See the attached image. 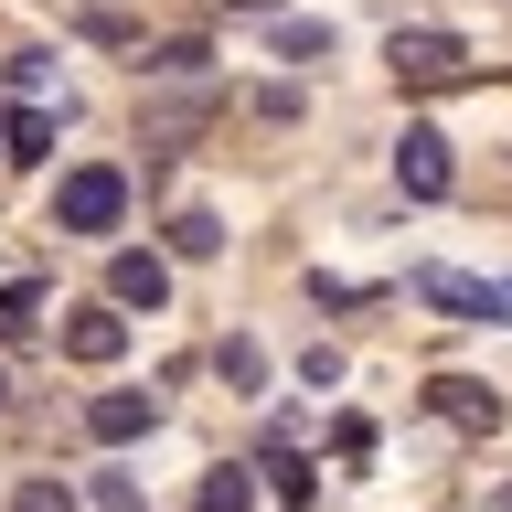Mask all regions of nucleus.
Instances as JSON below:
<instances>
[{
	"mask_svg": "<svg viewBox=\"0 0 512 512\" xmlns=\"http://www.w3.org/2000/svg\"><path fill=\"white\" fill-rule=\"evenodd\" d=\"M118 214H128V171H107V160H86V171L54 182V224L64 235H118Z\"/></svg>",
	"mask_w": 512,
	"mask_h": 512,
	"instance_id": "1",
	"label": "nucleus"
},
{
	"mask_svg": "<svg viewBox=\"0 0 512 512\" xmlns=\"http://www.w3.org/2000/svg\"><path fill=\"white\" fill-rule=\"evenodd\" d=\"M384 64H395V86H459V75H470V43L438 32V22H395Z\"/></svg>",
	"mask_w": 512,
	"mask_h": 512,
	"instance_id": "2",
	"label": "nucleus"
},
{
	"mask_svg": "<svg viewBox=\"0 0 512 512\" xmlns=\"http://www.w3.org/2000/svg\"><path fill=\"white\" fill-rule=\"evenodd\" d=\"M416 299H427V310H448V320H502V288L491 278H459V267H416Z\"/></svg>",
	"mask_w": 512,
	"mask_h": 512,
	"instance_id": "3",
	"label": "nucleus"
},
{
	"mask_svg": "<svg viewBox=\"0 0 512 512\" xmlns=\"http://www.w3.org/2000/svg\"><path fill=\"white\" fill-rule=\"evenodd\" d=\"M86 427H96V448H139V438L160 427V395H139V384H107V395L86 406Z\"/></svg>",
	"mask_w": 512,
	"mask_h": 512,
	"instance_id": "4",
	"label": "nucleus"
},
{
	"mask_svg": "<svg viewBox=\"0 0 512 512\" xmlns=\"http://www.w3.org/2000/svg\"><path fill=\"white\" fill-rule=\"evenodd\" d=\"M427 416H438V427H502V395H491V384L480 374H427Z\"/></svg>",
	"mask_w": 512,
	"mask_h": 512,
	"instance_id": "5",
	"label": "nucleus"
},
{
	"mask_svg": "<svg viewBox=\"0 0 512 512\" xmlns=\"http://www.w3.org/2000/svg\"><path fill=\"white\" fill-rule=\"evenodd\" d=\"M171 299V267H160L150 246H118L107 256V310H160Z\"/></svg>",
	"mask_w": 512,
	"mask_h": 512,
	"instance_id": "6",
	"label": "nucleus"
},
{
	"mask_svg": "<svg viewBox=\"0 0 512 512\" xmlns=\"http://www.w3.org/2000/svg\"><path fill=\"white\" fill-rule=\"evenodd\" d=\"M395 182H406V203H438L448 192V139L438 128H406L395 139Z\"/></svg>",
	"mask_w": 512,
	"mask_h": 512,
	"instance_id": "7",
	"label": "nucleus"
},
{
	"mask_svg": "<svg viewBox=\"0 0 512 512\" xmlns=\"http://www.w3.org/2000/svg\"><path fill=\"white\" fill-rule=\"evenodd\" d=\"M64 352H75V363H118V352H128V320L118 310H75V320H64Z\"/></svg>",
	"mask_w": 512,
	"mask_h": 512,
	"instance_id": "8",
	"label": "nucleus"
},
{
	"mask_svg": "<svg viewBox=\"0 0 512 512\" xmlns=\"http://www.w3.org/2000/svg\"><path fill=\"white\" fill-rule=\"evenodd\" d=\"M203 118H214V86H192V96H171V107H150V118H139V139H150V150H171V139H192Z\"/></svg>",
	"mask_w": 512,
	"mask_h": 512,
	"instance_id": "9",
	"label": "nucleus"
},
{
	"mask_svg": "<svg viewBox=\"0 0 512 512\" xmlns=\"http://www.w3.org/2000/svg\"><path fill=\"white\" fill-rule=\"evenodd\" d=\"M192 512H256V470H246V459H224V470H203Z\"/></svg>",
	"mask_w": 512,
	"mask_h": 512,
	"instance_id": "10",
	"label": "nucleus"
},
{
	"mask_svg": "<svg viewBox=\"0 0 512 512\" xmlns=\"http://www.w3.org/2000/svg\"><path fill=\"white\" fill-rule=\"evenodd\" d=\"M214 374L235 384V395H267V352H256L246 331H235V342H214Z\"/></svg>",
	"mask_w": 512,
	"mask_h": 512,
	"instance_id": "11",
	"label": "nucleus"
},
{
	"mask_svg": "<svg viewBox=\"0 0 512 512\" xmlns=\"http://www.w3.org/2000/svg\"><path fill=\"white\" fill-rule=\"evenodd\" d=\"M171 256H192V267H203V256H224V224L203 214V203H182V214H171Z\"/></svg>",
	"mask_w": 512,
	"mask_h": 512,
	"instance_id": "12",
	"label": "nucleus"
},
{
	"mask_svg": "<svg viewBox=\"0 0 512 512\" xmlns=\"http://www.w3.org/2000/svg\"><path fill=\"white\" fill-rule=\"evenodd\" d=\"M0 139H11V160H43V150H54V118H43V107H11Z\"/></svg>",
	"mask_w": 512,
	"mask_h": 512,
	"instance_id": "13",
	"label": "nucleus"
},
{
	"mask_svg": "<svg viewBox=\"0 0 512 512\" xmlns=\"http://www.w3.org/2000/svg\"><path fill=\"white\" fill-rule=\"evenodd\" d=\"M278 54L288 64H331V22H278Z\"/></svg>",
	"mask_w": 512,
	"mask_h": 512,
	"instance_id": "14",
	"label": "nucleus"
},
{
	"mask_svg": "<svg viewBox=\"0 0 512 512\" xmlns=\"http://www.w3.org/2000/svg\"><path fill=\"white\" fill-rule=\"evenodd\" d=\"M32 310H43V288H32V278H11V288H0V342H22V331H32Z\"/></svg>",
	"mask_w": 512,
	"mask_h": 512,
	"instance_id": "15",
	"label": "nucleus"
},
{
	"mask_svg": "<svg viewBox=\"0 0 512 512\" xmlns=\"http://www.w3.org/2000/svg\"><path fill=\"white\" fill-rule=\"evenodd\" d=\"M0 512H75V491H64V480H11Z\"/></svg>",
	"mask_w": 512,
	"mask_h": 512,
	"instance_id": "16",
	"label": "nucleus"
},
{
	"mask_svg": "<svg viewBox=\"0 0 512 512\" xmlns=\"http://www.w3.org/2000/svg\"><path fill=\"white\" fill-rule=\"evenodd\" d=\"M86 502H96V512H139V480H128V470H96Z\"/></svg>",
	"mask_w": 512,
	"mask_h": 512,
	"instance_id": "17",
	"label": "nucleus"
},
{
	"mask_svg": "<svg viewBox=\"0 0 512 512\" xmlns=\"http://www.w3.org/2000/svg\"><path fill=\"white\" fill-rule=\"evenodd\" d=\"M43 86H54V54H11V96H22V107H32V96H43Z\"/></svg>",
	"mask_w": 512,
	"mask_h": 512,
	"instance_id": "18",
	"label": "nucleus"
},
{
	"mask_svg": "<svg viewBox=\"0 0 512 512\" xmlns=\"http://www.w3.org/2000/svg\"><path fill=\"white\" fill-rule=\"evenodd\" d=\"M502 320H512V278H502Z\"/></svg>",
	"mask_w": 512,
	"mask_h": 512,
	"instance_id": "19",
	"label": "nucleus"
},
{
	"mask_svg": "<svg viewBox=\"0 0 512 512\" xmlns=\"http://www.w3.org/2000/svg\"><path fill=\"white\" fill-rule=\"evenodd\" d=\"M0 406H11V374H0Z\"/></svg>",
	"mask_w": 512,
	"mask_h": 512,
	"instance_id": "20",
	"label": "nucleus"
},
{
	"mask_svg": "<svg viewBox=\"0 0 512 512\" xmlns=\"http://www.w3.org/2000/svg\"><path fill=\"white\" fill-rule=\"evenodd\" d=\"M502 512H512V480H502Z\"/></svg>",
	"mask_w": 512,
	"mask_h": 512,
	"instance_id": "21",
	"label": "nucleus"
}]
</instances>
